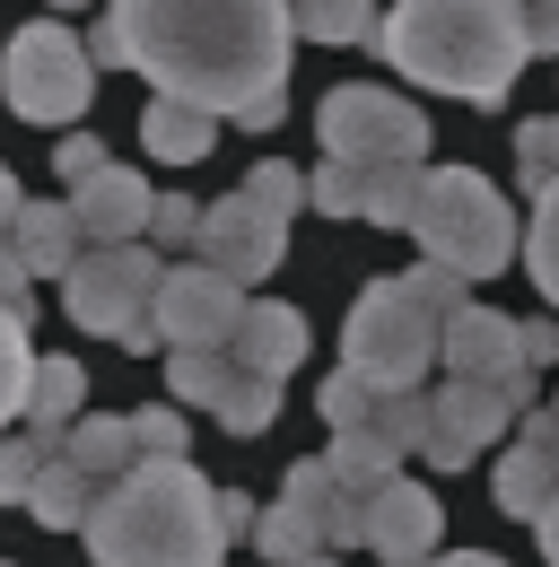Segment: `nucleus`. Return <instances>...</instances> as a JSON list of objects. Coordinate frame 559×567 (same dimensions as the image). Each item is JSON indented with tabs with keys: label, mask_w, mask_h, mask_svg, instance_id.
Segmentation results:
<instances>
[{
	"label": "nucleus",
	"mask_w": 559,
	"mask_h": 567,
	"mask_svg": "<svg viewBox=\"0 0 559 567\" xmlns=\"http://www.w3.org/2000/svg\"><path fill=\"white\" fill-rule=\"evenodd\" d=\"M254 515H263V506L245 489H218V533H227V542H254Z\"/></svg>",
	"instance_id": "nucleus-40"
},
{
	"label": "nucleus",
	"mask_w": 559,
	"mask_h": 567,
	"mask_svg": "<svg viewBox=\"0 0 559 567\" xmlns=\"http://www.w3.org/2000/svg\"><path fill=\"white\" fill-rule=\"evenodd\" d=\"M297 567H342V550H315V559H297Z\"/></svg>",
	"instance_id": "nucleus-45"
},
{
	"label": "nucleus",
	"mask_w": 559,
	"mask_h": 567,
	"mask_svg": "<svg viewBox=\"0 0 559 567\" xmlns=\"http://www.w3.org/2000/svg\"><path fill=\"white\" fill-rule=\"evenodd\" d=\"M315 141L342 166H428V114H419L403 87H376V79H349L315 105Z\"/></svg>",
	"instance_id": "nucleus-8"
},
{
	"label": "nucleus",
	"mask_w": 559,
	"mask_h": 567,
	"mask_svg": "<svg viewBox=\"0 0 559 567\" xmlns=\"http://www.w3.org/2000/svg\"><path fill=\"white\" fill-rule=\"evenodd\" d=\"M516 427L507 411V393L498 384H464V375H446L437 393H428V427H419V454H428V472H464L481 445H498Z\"/></svg>",
	"instance_id": "nucleus-11"
},
{
	"label": "nucleus",
	"mask_w": 559,
	"mask_h": 567,
	"mask_svg": "<svg viewBox=\"0 0 559 567\" xmlns=\"http://www.w3.org/2000/svg\"><path fill=\"white\" fill-rule=\"evenodd\" d=\"M44 463H53V445H44L35 427H0V506H27V489H35Z\"/></svg>",
	"instance_id": "nucleus-29"
},
{
	"label": "nucleus",
	"mask_w": 559,
	"mask_h": 567,
	"mask_svg": "<svg viewBox=\"0 0 559 567\" xmlns=\"http://www.w3.org/2000/svg\"><path fill=\"white\" fill-rule=\"evenodd\" d=\"M140 148H149V157H166V166H202L210 148H218V123H210L202 105L149 96V114H140Z\"/></svg>",
	"instance_id": "nucleus-18"
},
{
	"label": "nucleus",
	"mask_w": 559,
	"mask_h": 567,
	"mask_svg": "<svg viewBox=\"0 0 559 567\" xmlns=\"http://www.w3.org/2000/svg\"><path fill=\"white\" fill-rule=\"evenodd\" d=\"M79 402H88V367L79 358H35V375H27V411H18V427H35L53 454H62V427L79 420Z\"/></svg>",
	"instance_id": "nucleus-17"
},
{
	"label": "nucleus",
	"mask_w": 559,
	"mask_h": 567,
	"mask_svg": "<svg viewBox=\"0 0 559 567\" xmlns=\"http://www.w3.org/2000/svg\"><path fill=\"white\" fill-rule=\"evenodd\" d=\"M411 236H419V254H428L437 271H455V280H498V271L516 262V245H525L507 193H498L489 175H472V166H428V175H419Z\"/></svg>",
	"instance_id": "nucleus-4"
},
{
	"label": "nucleus",
	"mask_w": 559,
	"mask_h": 567,
	"mask_svg": "<svg viewBox=\"0 0 559 567\" xmlns=\"http://www.w3.org/2000/svg\"><path fill=\"white\" fill-rule=\"evenodd\" d=\"M419 175H428V166H367L358 218H367V227H411V210H419Z\"/></svg>",
	"instance_id": "nucleus-26"
},
{
	"label": "nucleus",
	"mask_w": 559,
	"mask_h": 567,
	"mask_svg": "<svg viewBox=\"0 0 559 567\" xmlns=\"http://www.w3.org/2000/svg\"><path fill=\"white\" fill-rule=\"evenodd\" d=\"M516 175H525L533 193H551V184H559V114H542V123L516 132Z\"/></svg>",
	"instance_id": "nucleus-35"
},
{
	"label": "nucleus",
	"mask_w": 559,
	"mask_h": 567,
	"mask_svg": "<svg viewBox=\"0 0 559 567\" xmlns=\"http://www.w3.org/2000/svg\"><path fill=\"white\" fill-rule=\"evenodd\" d=\"M18 202H27V193H18V175L0 166V236H9V218H18Z\"/></svg>",
	"instance_id": "nucleus-44"
},
{
	"label": "nucleus",
	"mask_w": 559,
	"mask_h": 567,
	"mask_svg": "<svg viewBox=\"0 0 559 567\" xmlns=\"http://www.w3.org/2000/svg\"><path fill=\"white\" fill-rule=\"evenodd\" d=\"M149 202H157L149 175H132V166L114 157L105 175H88V184L70 193V218H79L88 245H140V236H149Z\"/></svg>",
	"instance_id": "nucleus-14"
},
{
	"label": "nucleus",
	"mask_w": 559,
	"mask_h": 567,
	"mask_svg": "<svg viewBox=\"0 0 559 567\" xmlns=\"http://www.w3.org/2000/svg\"><path fill=\"white\" fill-rule=\"evenodd\" d=\"M193 236H202V202L193 193H157L149 202V236H140L149 254H193Z\"/></svg>",
	"instance_id": "nucleus-31"
},
{
	"label": "nucleus",
	"mask_w": 559,
	"mask_h": 567,
	"mask_svg": "<svg viewBox=\"0 0 559 567\" xmlns=\"http://www.w3.org/2000/svg\"><path fill=\"white\" fill-rule=\"evenodd\" d=\"M516 254H525L533 288L559 306V184H551V193H533V218H525V245H516Z\"/></svg>",
	"instance_id": "nucleus-27"
},
{
	"label": "nucleus",
	"mask_w": 559,
	"mask_h": 567,
	"mask_svg": "<svg viewBox=\"0 0 559 567\" xmlns=\"http://www.w3.org/2000/svg\"><path fill=\"white\" fill-rule=\"evenodd\" d=\"M0 567H9V559H0Z\"/></svg>",
	"instance_id": "nucleus-49"
},
{
	"label": "nucleus",
	"mask_w": 559,
	"mask_h": 567,
	"mask_svg": "<svg viewBox=\"0 0 559 567\" xmlns=\"http://www.w3.org/2000/svg\"><path fill=\"white\" fill-rule=\"evenodd\" d=\"M394 280L411 288V297L428 306V315H437V323H446V315L464 306V288H472V280H455V271H437V262H419V271H394Z\"/></svg>",
	"instance_id": "nucleus-37"
},
{
	"label": "nucleus",
	"mask_w": 559,
	"mask_h": 567,
	"mask_svg": "<svg viewBox=\"0 0 559 567\" xmlns=\"http://www.w3.org/2000/svg\"><path fill=\"white\" fill-rule=\"evenodd\" d=\"M437 533H446V506L419 489V481H385V489H367V550L394 567V559H437Z\"/></svg>",
	"instance_id": "nucleus-13"
},
{
	"label": "nucleus",
	"mask_w": 559,
	"mask_h": 567,
	"mask_svg": "<svg viewBox=\"0 0 559 567\" xmlns=\"http://www.w3.org/2000/svg\"><path fill=\"white\" fill-rule=\"evenodd\" d=\"M551 489H559V472H551V445H516V454L498 463V506H507V515H525V524H533Z\"/></svg>",
	"instance_id": "nucleus-24"
},
{
	"label": "nucleus",
	"mask_w": 559,
	"mask_h": 567,
	"mask_svg": "<svg viewBox=\"0 0 559 567\" xmlns=\"http://www.w3.org/2000/svg\"><path fill=\"white\" fill-rule=\"evenodd\" d=\"M0 306H9L18 323H27V306H35V288H27V262H18V245H9V236H0Z\"/></svg>",
	"instance_id": "nucleus-39"
},
{
	"label": "nucleus",
	"mask_w": 559,
	"mask_h": 567,
	"mask_svg": "<svg viewBox=\"0 0 559 567\" xmlns=\"http://www.w3.org/2000/svg\"><path fill=\"white\" fill-rule=\"evenodd\" d=\"M516 350H525V367H551L559 358V323H516Z\"/></svg>",
	"instance_id": "nucleus-41"
},
{
	"label": "nucleus",
	"mask_w": 559,
	"mask_h": 567,
	"mask_svg": "<svg viewBox=\"0 0 559 567\" xmlns=\"http://www.w3.org/2000/svg\"><path fill=\"white\" fill-rule=\"evenodd\" d=\"M437 367L446 375H464V384H507L525 350H516V315H498V306H455L446 323H437Z\"/></svg>",
	"instance_id": "nucleus-12"
},
{
	"label": "nucleus",
	"mask_w": 559,
	"mask_h": 567,
	"mask_svg": "<svg viewBox=\"0 0 559 567\" xmlns=\"http://www.w3.org/2000/svg\"><path fill=\"white\" fill-rule=\"evenodd\" d=\"M27 375H35V350H27V323L0 306V427H18L27 411Z\"/></svg>",
	"instance_id": "nucleus-30"
},
{
	"label": "nucleus",
	"mask_w": 559,
	"mask_h": 567,
	"mask_svg": "<svg viewBox=\"0 0 559 567\" xmlns=\"http://www.w3.org/2000/svg\"><path fill=\"white\" fill-rule=\"evenodd\" d=\"M376 402H385V393H376V384H358L349 367H333V375H324V393H315L324 427H367V411H376Z\"/></svg>",
	"instance_id": "nucleus-34"
},
{
	"label": "nucleus",
	"mask_w": 559,
	"mask_h": 567,
	"mask_svg": "<svg viewBox=\"0 0 559 567\" xmlns=\"http://www.w3.org/2000/svg\"><path fill=\"white\" fill-rule=\"evenodd\" d=\"M358 193H367V166H342V157H324V166L306 175V202L324 218H358Z\"/></svg>",
	"instance_id": "nucleus-33"
},
{
	"label": "nucleus",
	"mask_w": 559,
	"mask_h": 567,
	"mask_svg": "<svg viewBox=\"0 0 559 567\" xmlns=\"http://www.w3.org/2000/svg\"><path fill=\"white\" fill-rule=\"evenodd\" d=\"M105 166H114V148L96 141V132H70L62 141V175L70 184H88V175H105Z\"/></svg>",
	"instance_id": "nucleus-38"
},
{
	"label": "nucleus",
	"mask_w": 559,
	"mask_h": 567,
	"mask_svg": "<svg viewBox=\"0 0 559 567\" xmlns=\"http://www.w3.org/2000/svg\"><path fill=\"white\" fill-rule=\"evenodd\" d=\"M157 280H166V254H149V245H88L62 271V306H70V323L96 332V341L157 350V323H149Z\"/></svg>",
	"instance_id": "nucleus-6"
},
{
	"label": "nucleus",
	"mask_w": 559,
	"mask_h": 567,
	"mask_svg": "<svg viewBox=\"0 0 559 567\" xmlns=\"http://www.w3.org/2000/svg\"><path fill=\"white\" fill-rule=\"evenodd\" d=\"M533 533H542V559H551V567H559V489H551V497H542V515H533Z\"/></svg>",
	"instance_id": "nucleus-42"
},
{
	"label": "nucleus",
	"mask_w": 559,
	"mask_h": 567,
	"mask_svg": "<svg viewBox=\"0 0 559 567\" xmlns=\"http://www.w3.org/2000/svg\"><path fill=\"white\" fill-rule=\"evenodd\" d=\"M210 420L227 427V436H263V427L280 420V384H272V375H245V367H236V375H227V393L210 402Z\"/></svg>",
	"instance_id": "nucleus-25"
},
{
	"label": "nucleus",
	"mask_w": 559,
	"mask_h": 567,
	"mask_svg": "<svg viewBox=\"0 0 559 567\" xmlns=\"http://www.w3.org/2000/svg\"><path fill=\"white\" fill-rule=\"evenodd\" d=\"M324 463H333V481L342 489H385L394 472H403V445H385L376 427H333V445H324Z\"/></svg>",
	"instance_id": "nucleus-20"
},
{
	"label": "nucleus",
	"mask_w": 559,
	"mask_h": 567,
	"mask_svg": "<svg viewBox=\"0 0 559 567\" xmlns=\"http://www.w3.org/2000/svg\"><path fill=\"white\" fill-rule=\"evenodd\" d=\"M236 315H245V288L218 280L210 262H166V280H157V306H149V323H157V341L166 350H227V332H236Z\"/></svg>",
	"instance_id": "nucleus-10"
},
{
	"label": "nucleus",
	"mask_w": 559,
	"mask_h": 567,
	"mask_svg": "<svg viewBox=\"0 0 559 567\" xmlns=\"http://www.w3.org/2000/svg\"><path fill=\"white\" fill-rule=\"evenodd\" d=\"M0 96H9L18 123H44V132L79 123L88 96H96V62H88V44L70 35L62 18H35V27H18L0 44Z\"/></svg>",
	"instance_id": "nucleus-7"
},
{
	"label": "nucleus",
	"mask_w": 559,
	"mask_h": 567,
	"mask_svg": "<svg viewBox=\"0 0 559 567\" xmlns=\"http://www.w3.org/2000/svg\"><path fill=\"white\" fill-rule=\"evenodd\" d=\"M288 0H114L88 44V62H123L157 96L245 132H272L288 114Z\"/></svg>",
	"instance_id": "nucleus-1"
},
{
	"label": "nucleus",
	"mask_w": 559,
	"mask_h": 567,
	"mask_svg": "<svg viewBox=\"0 0 559 567\" xmlns=\"http://www.w3.org/2000/svg\"><path fill=\"white\" fill-rule=\"evenodd\" d=\"M342 367L376 393H419L437 367V315L403 280H367L342 323Z\"/></svg>",
	"instance_id": "nucleus-5"
},
{
	"label": "nucleus",
	"mask_w": 559,
	"mask_h": 567,
	"mask_svg": "<svg viewBox=\"0 0 559 567\" xmlns=\"http://www.w3.org/2000/svg\"><path fill=\"white\" fill-rule=\"evenodd\" d=\"M254 550H263L272 567H297V559H315V550H324V533H315V515H306V506L272 497V506L254 515Z\"/></svg>",
	"instance_id": "nucleus-23"
},
{
	"label": "nucleus",
	"mask_w": 559,
	"mask_h": 567,
	"mask_svg": "<svg viewBox=\"0 0 559 567\" xmlns=\"http://www.w3.org/2000/svg\"><path fill=\"white\" fill-rule=\"evenodd\" d=\"M376 53L403 79L464 96V105H498L525 53V0H394L376 18Z\"/></svg>",
	"instance_id": "nucleus-2"
},
{
	"label": "nucleus",
	"mask_w": 559,
	"mask_h": 567,
	"mask_svg": "<svg viewBox=\"0 0 559 567\" xmlns=\"http://www.w3.org/2000/svg\"><path fill=\"white\" fill-rule=\"evenodd\" d=\"M297 44H376V0H288Z\"/></svg>",
	"instance_id": "nucleus-22"
},
{
	"label": "nucleus",
	"mask_w": 559,
	"mask_h": 567,
	"mask_svg": "<svg viewBox=\"0 0 559 567\" xmlns=\"http://www.w3.org/2000/svg\"><path fill=\"white\" fill-rule=\"evenodd\" d=\"M280 254H288V218H280V210H263L254 193H227V202H210V210H202L193 262H210L218 280L263 288V280L280 271Z\"/></svg>",
	"instance_id": "nucleus-9"
},
{
	"label": "nucleus",
	"mask_w": 559,
	"mask_h": 567,
	"mask_svg": "<svg viewBox=\"0 0 559 567\" xmlns=\"http://www.w3.org/2000/svg\"><path fill=\"white\" fill-rule=\"evenodd\" d=\"M227 375H236V358H227V350H175V358H166V393L193 402V411H210V402L227 393Z\"/></svg>",
	"instance_id": "nucleus-28"
},
{
	"label": "nucleus",
	"mask_w": 559,
	"mask_h": 567,
	"mask_svg": "<svg viewBox=\"0 0 559 567\" xmlns=\"http://www.w3.org/2000/svg\"><path fill=\"white\" fill-rule=\"evenodd\" d=\"M394 567H507V559H489V550H446V559H394Z\"/></svg>",
	"instance_id": "nucleus-43"
},
{
	"label": "nucleus",
	"mask_w": 559,
	"mask_h": 567,
	"mask_svg": "<svg viewBox=\"0 0 559 567\" xmlns=\"http://www.w3.org/2000/svg\"><path fill=\"white\" fill-rule=\"evenodd\" d=\"M96 567H218L227 533H218V489L184 463H132L123 481H105L88 524H79Z\"/></svg>",
	"instance_id": "nucleus-3"
},
{
	"label": "nucleus",
	"mask_w": 559,
	"mask_h": 567,
	"mask_svg": "<svg viewBox=\"0 0 559 567\" xmlns=\"http://www.w3.org/2000/svg\"><path fill=\"white\" fill-rule=\"evenodd\" d=\"M88 506H96V481H88V472H70L62 454H53V463L35 472V489H27V515H35L44 533H79V524H88Z\"/></svg>",
	"instance_id": "nucleus-21"
},
{
	"label": "nucleus",
	"mask_w": 559,
	"mask_h": 567,
	"mask_svg": "<svg viewBox=\"0 0 559 567\" xmlns=\"http://www.w3.org/2000/svg\"><path fill=\"white\" fill-rule=\"evenodd\" d=\"M53 9H79V0H53Z\"/></svg>",
	"instance_id": "nucleus-47"
},
{
	"label": "nucleus",
	"mask_w": 559,
	"mask_h": 567,
	"mask_svg": "<svg viewBox=\"0 0 559 567\" xmlns=\"http://www.w3.org/2000/svg\"><path fill=\"white\" fill-rule=\"evenodd\" d=\"M245 193H254V202H263V210H297V202H306V175H297V166H288V157H263V166H254V175H245Z\"/></svg>",
	"instance_id": "nucleus-36"
},
{
	"label": "nucleus",
	"mask_w": 559,
	"mask_h": 567,
	"mask_svg": "<svg viewBox=\"0 0 559 567\" xmlns=\"http://www.w3.org/2000/svg\"><path fill=\"white\" fill-rule=\"evenodd\" d=\"M227 358H236L245 375L288 384V367L306 358V315L280 306V297H245V315H236V332H227Z\"/></svg>",
	"instance_id": "nucleus-15"
},
{
	"label": "nucleus",
	"mask_w": 559,
	"mask_h": 567,
	"mask_svg": "<svg viewBox=\"0 0 559 567\" xmlns=\"http://www.w3.org/2000/svg\"><path fill=\"white\" fill-rule=\"evenodd\" d=\"M9 245H18L27 280H62L70 262L88 254V236H79L70 202H18V218H9Z\"/></svg>",
	"instance_id": "nucleus-16"
},
{
	"label": "nucleus",
	"mask_w": 559,
	"mask_h": 567,
	"mask_svg": "<svg viewBox=\"0 0 559 567\" xmlns=\"http://www.w3.org/2000/svg\"><path fill=\"white\" fill-rule=\"evenodd\" d=\"M62 463H70V472H88L96 489H105V481H123V472L140 463L132 420H70L62 427Z\"/></svg>",
	"instance_id": "nucleus-19"
},
{
	"label": "nucleus",
	"mask_w": 559,
	"mask_h": 567,
	"mask_svg": "<svg viewBox=\"0 0 559 567\" xmlns=\"http://www.w3.org/2000/svg\"><path fill=\"white\" fill-rule=\"evenodd\" d=\"M132 445H140V463H184L193 427H184L175 402H149V411H132Z\"/></svg>",
	"instance_id": "nucleus-32"
},
{
	"label": "nucleus",
	"mask_w": 559,
	"mask_h": 567,
	"mask_svg": "<svg viewBox=\"0 0 559 567\" xmlns=\"http://www.w3.org/2000/svg\"><path fill=\"white\" fill-rule=\"evenodd\" d=\"M551 420H559V393H551Z\"/></svg>",
	"instance_id": "nucleus-48"
},
{
	"label": "nucleus",
	"mask_w": 559,
	"mask_h": 567,
	"mask_svg": "<svg viewBox=\"0 0 559 567\" xmlns=\"http://www.w3.org/2000/svg\"><path fill=\"white\" fill-rule=\"evenodd\" d=\"M551 472H559V436H551Z\"/></svg>",
	"instance_id": "nucleus-46"
}]
</instances>
